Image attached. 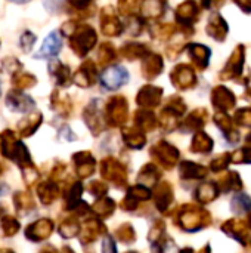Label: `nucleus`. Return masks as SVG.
Wrapping results in <instances>:
<instances>
[{
    "label": "nucleus",
    "mask_w": 251,
    "mask_h": 253,
    "mask_svg": "<svg viewBox=\"0 0 251 253\" xmlns=\"http://www.w3.org/2000/svg\"><path fill=\"white\" fill-rule=\"evenodd\" d=\"M92 1L93 0H70V4L77 10H83V9H87Z\"/></svg>",
    "instance_id": "obj_18"
},
{
    "label": "nucleus",
    "mask_w": 251,
    "mask_h": 253,
    "mask_svg": "<svg viewBox=\"0 0 251 253\" xmlns=\"http://www.w3.org/2000/svg\"><path fill=\"white\" fill-rule=\"evenodd\" d=\"M36 40H37V36H36L33 31H30V30H25V31L22 33L21 39H19L21 50H22V52H25V53L31 52V49H33V46H34Z\"/></svg>",
    "instance_id": "obj_15"
},
{
    "label": "nucleus",
    "mask_w": 251,
    "mask_h": 253,
    "mask_svg": "<svg viewBox=\"0 0 251 253\" xmlns=\"http://www.w3.org/2000/svg\"><path fill=\"white\" fill-rule=\"evenodd\" d=\"M138 4H139V0H118V12L126 16L135 15Z\"/></svg>",
    "instance_id": "obj_16"
},
{
    "label": "nucleus",
    "mask_w": 251,
    "mask_h": 253,
    "mask_svg": "<svg viewBox=\"0 0 251 253\" xmlns=\"http://www.w3.org/2000/svg\"><path fill=\"white\" fill-rule=\"evenodd\" d=\"M98 79V71H96V65L93 61L87 59L84 61L78 70L72 74V82L80 86V87H90L96 83Z\"/></svg>",
    "instance_id": "obj_4"
},
{
    "label": "nucleus",
    "mask_w": 251,
    "mask_h": 253,
    "mask_svg": "<svg viewBox=\"0 0 251 253\" xmlns=\"http://www.w3.org/2000/svg\"><path fill=\"white\" fill-rule=\"evenodd\" d=\"M6 104L12 111H16V113H27L28 110L34 107V101L18 89H13L7 93Z\"/></svg>",
    "instance_id": "obj_7"
},
{
    "label": "nucleus",
    "mask_w": 251,
    "mask_h": 253,
    "mask_svg": "<svg viewBox=\"0 0 251 253\" xmlns=\"http://www.w3.org/2000/svg\"><path fill=\"white\" fill-rule=\"evenodd\" d=\"M142 16L146 19H155L163 13V0H143L142 1Z\"/></svg>",
    "instance_id": "obj_11"
},
{
    "label": "nucleus",
    "mask_w": 251,
    "mask_h": 253,
    "mask_svg": "<svg viewBox=\"0 0 251 253\" xmlns=\"http://www.w3.org/2000/svg\"><path fill=\"white\" fill-rule=\"evenodd\" d=\"M101 30L109 37H117L124 31V24L120 21L118 13L111 6H105L101 10Z\"/></svg>",
    "instance_id": "obj_3"
},
{
    "label": "nucleus",
    "mask_w": 251,
    "mask_h": 253,
    "mask_svg": "<svg viewBox=\"0 0 251 253\" xmlns=\"http://www.w3.org/2000/svg\"><path fill=\"white\" fill-rule=\"evenodd\" d=\"M120 55L129 61H135L138 58H145L148 55V49L142 43H126L120 49Z\"/></svg>",
    "instance_id": "obj_9"
},
{
    "label": "nucleus",
    "mask_w": 251,
    "mask_h": 253,
    "mask_svg": "<svg viewBox=\"0 0 251 253\" xmlns=\"http://www.w3.org/2000/svg\"><path fill=\"white\" fill-rule=\"evenodd\" d=\"M0 93H1V86H0Z\"/></svg>",
    "instance_id": "obj_21"
},
{
    "label": "nucleus",
    "mask_w": 251,
    "mask_h": 253,
    "mask_svg": "<svg viewBox=\"0 0 251 253\" xmlns=\"http://www.w3.org/2000/svg\"><path fill=\"white\" fill-rule=\"evenodd\" d=\"M61 1H62V0H44V4H46L47 9H55Z\"/></svg>",
    "instance_id": "obj_19"
},
{
    "label": "nucleus",
    "mask_w": 251,
    "mask_h": 253,
    "mask_svg": "<svg viewBox=\"0 0 251 253\" xmlns=\"http://www.w3.org/2000/svg\"><path fill=\"white\" fill-rule=\"evenodd\" d=\"M161 67H163L161 58L158 55H149V56H145V59H143L142 73L145 74V77L152 79L161 71Z\"/></svg>",
    "instance_id": "obj_10"
},
{
    "label": "nucleus",
    "mask_w": 251,
    "mask_h": 253,
    "mask_svg": "<svg viewBox=\"0 0 251 253\" xmlns=\"http://www.w3.org/2000/svg\"><path fill=\"white\" fill-rule=\"evenodd\" d=\"M98 59L99 64L108 65L117 59V50L112 43H102L98 49Z\"/></svg>",
    "instance_id": "obj_14"
},
{
    "label": "nucleus",
    "mask_w": 251,
    "mask_h": 253,
    "mask_svg": "<svg viewBox=\"0 0 251 253\" xmlns=\"http://www.w3.org/2000/svg\"><path fill=\"white\" fill-rule=\"evenodd\" d=\"M98 43V34L93 27L89 24H75L72 33L70 34V47L71 50L84 58Z\"/></svg>",
    "instance_id": "obj_1"
},
{
    "label": "nucleus",
    "mask_w": 251,
    "mask_h": 253,
    "mask_svg": "<svg viewBox=\"0 0 251 253\" xmlns=\"http://www.w3.org/2000/svg\"><path fill=\"white\" fill-rule=\"evenodd\" d=\"M12 83L15 84V87L18 90H22V89H28V87L34 86L37 83V79L33 74L22 71V68H21L12 74Z\"/></svg>",
    "instance_id": "obj_12"
},
{
    "label": "nucleus",
    "mask_w": 251,
    "mask_h": 253,
    "mask_svg": "<svg viewBox=\"0 0 251 253\" xmlns=\"http://www.w3.org/2000/svg\"><path fill=\"white\" fill-rule=\"evenodd\" d=\"M49 73L59 86H68L72 82L71 70L58 59H55L49 64Z\"/></svg>",
    "instance_id": "obj_8"
},
{
    "label": "nucleus",
    "mask_w": 251,
    "mask_h": 253,
    "mask_svg": "<svg viewBox=\"0 0 251 253\" xmlns=\"http://www.w3.org/2000/svg\"><path fill=\"white\" fill-rule=\"evenodd\" d=\"M12 3H16V4H24V3H28L30 0H9Z\"/></svg>",
    "instance_id": "obj_20"
},
{
    "label": "nucleus",
    "mask_w": 251,
    "mask_h": 253,
    "mask_svg": "<svg viewBox=\"0 0 251 253\" xmlns=\"http://www.w3.org/2000/svg\"><path fill=\"white\" fill-rule=\"evenodd\" d=\"M136 99L141 105H154L160 99V89L154 86H145L139 90Z\"/></svg>",
    "instance_id": "obj_13"
},
{
    "label": "nucleus",
    "mask_w": 251,
    "mask_h": 253,
    "mask_svg": "<svg viewBox=\"0 0 251 253\" xmlns=\"http://www.w3.org/2000/svg\"><path fill=\"white\" fill-rule=\"evenodd\" d=\"M141 28H142V22H141V19H139L136 15H132L130 22L127 24V30L132 33V36H139Z\"/></svg>",
    "instance_id": "obj_17"
},
{
    "label": "nucleus",
    "mask_w": 251,
    "mask_h": 253,
    "mask_svg": "<svg viewBox=\"0 0 251 253\" xmlns=\"http://www.w3.org/2000/svg\"><path fill=\"white\" fill-rule=\"evenodd\" d=\"M107 117L112 125L124 123L127 119V102L123 96H114L107 105Z\"/></svg>",
    "instance_id": "obj_6"
},
{
    "label": "nucleus",
    "mask_w": 251,
    "mask_h": 253,
    "mask_svg": "<svg viewBox=\"0 0 251 253\" xmlns=\"http://www.w3.org/2000/svg\"><path fill=\"white\" fill-rule=\"evenodd\" d=\"M62 49V40L61 36L58 34V31H52L41 43L38 52L36 53L37 59H50L55 58Z\"/></svg>",
    "instance_id": "obj_5"
},
{
    "label": "nucleus",
    "mask_w": 251,
    "mask_h": 253,
    "mask_svg": "<svg viewBox=\"0 0 251 253\" xmlns=\"http://www.w3.org/2000/svg\"><path fill=\"white\" fill-rule=\"evenodd\" d=\"M129 82V71L123 65H111L101 76V84L107 90H117Z\"/></svg>",
    "instance_id": "obj_2"
}]
</instances>
